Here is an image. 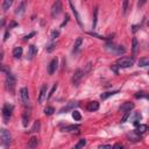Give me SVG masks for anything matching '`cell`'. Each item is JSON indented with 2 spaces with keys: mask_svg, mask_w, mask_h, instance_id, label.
I'll list each match as a JSON object with an SVG mask.
<instances>
[{
  "mask_svg": "<svg viewBox=\"0 0 149 149\" xmlns=\"http://www.w3.org/2000/svg\"><path fill=\"white\" fill-rule=\"evenodd\" d=\"M106 50L112 53V54H115V55H121V54L126 53V49L122 45H115L113 43H107L106 44Z\"/></svg>",
  "mask_w": 149,
  "mask_h": 149,
  "instance_id": "1",
  "label": "cell"
},
{
  "mask_svg": "<svg viewBox=\"0 0 149 149\" xmlns=\"http://www.w3.org/2000/svg\"><path fill=\"white\" fill-rule=\"evenodd\" d=\"M134 57H121L117 61V65L119 68H129L134 64Z\"/></svg>",
  "mask_w": 149,
  "mask_h": 149,
  "instance_id": "2",
  "label": "cell"
},
{
  "mask_svg": "<svg viewBox=\"0 0 149 149\" xmlns=\"http://www.w3.org/2000/svg\"><path fill=\"white\" fill-rule=\"evenodd\" d=\"M13 105H9V104H5L3 106V118H4V121L5 122H8L11 117H12V113H13Z\"/></svg>",
  "mask_w": 149,
  "mask_h": 149,
  "instance_id": "3",
  "label": "cell"
},
{
  "mask_svg": "<svg viewBox=\"0 0 149 149\" xmlns=\"http://www.w3.org/2000/svg\"><path fill=\"white\" fill-rule=\"evenodd\" d=\"M0 139H1V146L6 147V146L11 144V134L7 129L3 128L0 131Z\"/></svg>",
  "mask_w": 149,
  "mask_h": 149,
  "instance_id": "4",
  "label": "cell"
},
{
  "mask_svg": "<svg viewBox=\"0 0 149 149\" xmlns=\"http://www.w3.org/2000/svg\"><path fill=\"white\" fill-rule=\"evenodd\" d=\"M6 88L9 92L13 93L14 92V88H15V78L12 76L9 72H7V77H6Z\"/></svg>",
  "mask_w": 149,
  "mask_h": 149,
  "instance_id": "5",
  "label": "cell"
},
{
  "mask_svg": "<svg viewBox=\"0 0 149 149\" xmlns=\"http://www.w3.org/2000/svg\"><path fill=\"white\" fill-rule=\"evenodd\" d=\"M62 9H63V6H62V3L59 1V0H57V1L54 3L53 7H51V16L53 18H56L59 15V13L62 12Z\"/></svg>",
  "mask_w": 149,
  "mask_h": 149,
  "instance_id": "6",
  "label": "cell"
},
{
  "mask_svg": "<svg viewBox=\"0 0 149 149\" xmlns=\"http://www.w3.org/2000/svg\"><path fill=\"white\" fill-rule=\"evenodd\" d=\"M19 96H20V100L22 104L27 105L29 103V93H28V89L27 88H22L19 92Z\"/></svg>",
  "mask_w": 149,
  "mask_h": 149,
  "instance_id": "7",
  "label": "cell"
},
{
  "mask_svg": "<svg viewBox=\"0 0 149 149\" xmlns=\"http://www.w3.org/2000/svg\"><path fill=\"white\" fill-rule=\"evenodd\" d=\"M47 92H48V85L44 84L42 85V88L40 90V94H39V104H43L44 100H47Z\"/></svg>",
  "mask_w": 149,
  "mask_h": 149,
  "instance_id": "8",
  "label": "cell"
},
{
  "mask_svg": "<svg viewBox=\"0 0 149 149\" xmlns=\"http://www.w3.org/2000/svg\"><path fill=\"white\" fill-rule=\"evenodd\" d=\"M84 71L82 70V69H77L76 71H74V74H73V77H72V83H73V85H78V83H79V80L83 78V76H84Z\"/></svg>",
  "mask_w": 149,
  "mask_h": 149,
  "instance_id": "9",
  "label": "cell"
},
{
  "mask_svg": "<svg viewBox=\"0 0 149 149\" xmlns=\"http://www.w3.org/2000/svg\"><path fill=\"white\" fill-rule=\"evenodd\" d=\"M57 67H58V58L55 57V58L51 59L50 63H49V67H48V73H49V74H54V72L56 71Z\"/></svg>",
  "mask_w": 149,
  "mask_h": 149,
  "instance_id": "10",
  "label": "cell"
},
{
  "mask_svg": "<svg viewBox=\"0 0 149 149\" xmlns=\"http://www.w3.org/2000/svg\"><path fill=\"white\" fill-rule=\"evenodd\" d=\"M69 4H70V7H71V9H72V13H73L74 18H76V21H77V23L79 24L80 27H83V22H82L80 15H79V13H78V11L76 9V7L73 6V4H72V0H69Z\"/></svg>",
  "mask_w": 149,
  "mask_h": 149,
  "instance_id": "11",
  "label": "cell"
},
{
  "mask_svg": "<svg viewBox=\"0 0 149 149\" xmlns=\"http://www.w3.org/2000/svg\"><path fill=\"white\" fill-rule=\"evenodd\" d=\"M26 6H27V1L26 0H22V1L20 3V5L18 6L16 11H15V14L16 15H22L24 13V11H26Z\"/></svg>",
  "mask_w": 149,
  "mask_h": 149,
  "instance_id": "12",
  "label": "cell"
},
{
  "mask_svg": "<svg viewBox=\"0 0 149 149\" xmlns=\"http://www.w3.org/2000/svg\"><path fill=\"white\" fill-rule=\"evenodd\" d=\"M76 106H78V103H77V102H70V103H69L67 106L62 107V108L59 109V113H67L68 111H70V109L74 108Z\"/></svg>",
  "mask_w": 149,
  "mask_h": 149,
  "instance_id": "13",
  "label": "cell"
},
{
  "mask_svg": "<svg viewBox=\"0 0 149 149\" xmlns=\"http://www.w3.org/2000/svg\"><path fill=\"white\" fill-rule=\"evenodd\" d=\"M37 54V48L35 47V45H29V48H28V59H33L34 57H35V55Z\"/></svg>",
  "mask_w": 149,
  "mask_h": 149,
  "instance_id": "14",
  "label": "cell"
},
{
  "mask_svg": "<svg viewBox=\"0 0 149 149\" xmlns=\"http://www.w3.org/2000/svg\"><path fill=\"white\" fill-rule=\"evenodd\" d=\"M99 109V103L98 102H90L88 104V111L89 112H96Z\"/></svg>",
  "mask_w": 149,
  "mask_h": 149,
  "instance_id": "15",
  "label": "cell"
},
{
  "mask_svg": "<svg viewBox=\"0 0 149 149\" xmlns=\"http://www.w3.org/2000/svg\"><path fill=\"white\" fill-rule=\"evenodd\" d=\"M134 108V104L133 103H125L121 107H120V111L121 112H128V111H132Z\"/></svg>",
  "mask_w": 149,
  "mask_h": 149,
  "instance_id": "16",
  "label": "cell"
},
{
  "mask_svg": "<svg viewBox=\"0 0 149 149\" xmlns=\"http://www.w3.org/2000/svg\"><path fill=\"white\" fill-rule=\"evenodd\" d=\"M82 44H83V39L82 37H78V39L76 40V42H74V44H73V53H77L79 49H80V47H82Z\"/></svg>",
  "mask_w": 149,
  "mask_h": 149,
  "instance_id": "17",
  "label": "cell"
},
{
  "mask_svg": "<svg viewBox=\"0 0 149 149\" xmlns=\"http://www.w3.org/2000/svg\"><path fill=\"white\" fill-rule=\"evenodd\" d=\"M13 3H14V0H4V1H3V11L7 12L12 7Z\"/></svg>",
  "mask_w": 149,
  "mask_h": 149,
  "instance_id": "18",
  "label": "cell"
},
{
  "mask_svg": "<svg viewBox=\"0 0 149 149\" xmlns=\"http://www.w3.org/2000/svg\"><path fill=\"white\" fill-rule=\"evenodd\" d=\"M22 53H23V50H22L21 47H15L13 49V53H12V54H13L14 58H20L22 56Z\"/></svg>",
  "mask_w": 149,
  "mask_h": 149,
  "instance_id": "19",
  "label": "cell"
},
{
  "mask_svg": "<svg viewBox=\"0 0 149 149\" xmlns=\"http://www.w3.org/2000/svg\"><path fill=\"white\" fill-rule=\"evenodd\" d=\"M40 128H41V122H40V120H36L35 122H34V125H33V127L30 128V133H36V132H39L40 131Z\"/></svg>",
  "mask_w": 149,
  "mask_h": 149,
  "instance_id": "20",
  "label": "cell"
},
{
  "mask_svg": "<svg viewBox=\"0 0 149 149\" xmlns=\"http://www.w3.org/2000/svg\"><path fill=\"white\" fill-rule=\"evenodd\" d=\"M138 48H139L138 40H136L135 37H133V40H132V51H133V55L138 54Z\"/></svg>",
  "mask_w": 149,
  "mask_h": 149,
  "instance_id": "21",
  "label": "cell"
},
{
  "mask_svg": "<svg viewBox=\"0 0 149 149\" xmlns=\"http://www.w3.org/2000/svg\"><path fill=\"white\" fill-rule=\"evenodd\" d=\"M37 144H39V139L33 136V138H30V140L28 142V148H35V147H37Z\"/></svg>",
  "mask_w": 149,
  "mask_h": 149,
  "instance_id": "22",
  "label": "cell"
},
{
  "mask_svg": "<svg viewBox=\"0 0 149 149\" xmlns=\"http://www.w3.org/2000/svg\"><path fill=\"white\" fill-rule=\"evenodd\" d=\"M78 129H79V126H78V125H71V126L64 127L62 131H63V132H74V131H76V132H79Z\"/></svg>",
  "mask_w": 149,
  "mask_h": 149,
  "instance_id": "23",
  "label": "cell"
},
{
  "mask_svg": "<svg viewBox=\"0 0 149 149\" xmlns=\"http://www.w3.org/2000/svg\"><path fill=\"white\" fill-rule=\"evenodd\" d=\"M127 136H128V138H129L132 141H134V142H136V141H139V140H140L139 133H136V131H135V132H133V133H131V134H128ZM131 140H129V141H131Z\"/></svg>",
  "mask_w": 149,
  "mask_h": 149,
  "instance_id": "24",
  "label": "cell"
},
{
  "mask_svg": "<svg viewBox=\"0 0 149 149\" xmlns=\"http://www.w3.org/2000/svg\"><path fill=\"white\" fill-rule=\"evenodd\" d=\"M119 91H109V92H105V93H103L102 96H100V98L103 99V100H105V99H107V98H109V97H112V96H114V94H117Z\"/></svg>",
  "mask_w": 149,
  "mask_h": 149,
  "instance_id": "25",
  "label": "cell"
},
{
  "mask_svg": "<svg viewBox=\"0 0 149 149\" xmlns=\"http://www.w3.org/2000/svg\"><path fill=\"white\" fill-rule=\"evenodd\" d=\"M97 21H98V7H96L94 12H93V23H92L93 29H96V27H97Z\"/></svg>",
  "mask_w": 149,
  "mask_h": 149,
  "instance_id": "26",
  "label": "cell"
},
{
  "mask_svg": "<svg viewBox=\"0 0 149 149\" xmlns=\"http://www.w3.org/2000/svg\"><path fill=\"white\" fill-rule=\"evenodd\" d=\"M139 67H141V68L149 67V58H140L139 59Z\"/></svg>",
  "mask_w": 149,
  "mask_h": 149,
  "instance_id": "27",
  "label": "cell"
},
{
  "mask_svg": "<svg viewBox=\"0 0 149 149\" xmlns=\"http://www.w3.org/2000/svg\"><path fill=\"white\" fill-rule=\"evenodd\" d=\"M29 123V114L28 113H23V117H22V125L23 127H27Z\"/></svg>",
  "mask_w": 149,
  "mask_h": 149,
  "instance_id": "28",
  "label": "cell"
},
{
  "mask_svg": "<svg viewBox=\"0 0 149 149\" xmlns=\"http://www.w3.org/2000/svg\"><path fill=\"white\" fill-rule=\"evenodd\" d=\"M57 88H58V84H57V83H55V84H54V86H53V89L50 90V92L48 93V97H47V100H49V99H50V98L53 97V94L55 93V91L57 90Z\"/></svg>",
  "mask_w": 149,
  "mask_h": 149,
  "instance_id": "29",
  "label": "cell"
},
{
  "mask_svg": "<svg viewBox=\"0 0 149 149\" xmlns=\"http://www.w3.org/2000/svg\"><path fill=\"white\" fill-rule=\"evenodd\" d=\"M146 131H147V126H146V125H139V126H136V133L143 134Z\"/></svg>",
  "mask_w": 149,
  "mask_h": 149,
  "instance_id": "30",
  "label": "cell"
},
{
  "mask_svg": "<svg viewBox=\"0 0 149 149\" xmlns=\"http://www.w3.org/2000/svg\"><path fill=\"white\" fill-rule=\"evenodd\" d=\"M54 112H55V109H54V107H51V106H47V107L44 108V114H45V115H51V114H54Z\"/></svg>",
  "mask_w": 149,
  "mask_h": 149,
  "instance_id": "31",
  "label": "cell"
},
{
  "mask_svg": "<svg viewBox=\"0 0 149 149\" xmlns=\"http://www.w3.org/2000/svg\"><path fill=\"white\" fill-rule=\"evenodd\" d=\"M128 4H129V0H122V13L126 14V12L128 9Z\"/></svg>",
  "mask_w": 149,
  "mask_h": 149,
  "instance_id": "32",
  "label": "cell"
},
{
  "mask_svg": "<svg viewBox=\"0 0 149 149\" xmlns=\"http://www.w3.org/2000/svg\"><path fill=\"white\" fill-rule=\"evenodd\" d=\"M72 118L74 119V121H79L82 119V115H80V113L78 111H73L72 112Z\"/></svg>",
  "mask_w": 149,
  "mask_h": 149,
  "instance_id": "33",
  "label": "cell"
},
{
  "mask_svg": "<svg viewBox=\"0 0 149 149\" xmlns=\"http://www.w3.org/2000/svg\"><path fill=\"white\" fill-rule=\"evenodd\" d=\"M85 146H86V140H85V139H80V140L78 141V143L74 146V148L78 149V148H83V147H85Z\"/></svg>",
  "mask_w": 149,
  "mask_h": 149,
  "instance_id": "34",
  "label": "cell"
},
{
  "mask_svg": "<svg viewBox=\"0 0 149 149\" xmlns=\"http://www.w3.org/2000/svg\"><path fill=\"white\" fill-rule=\"evenodd\" d=\"M56 42H53V43H50V44H49L47 48H45V50H47V53H51L53 50H54V49L56 48Z\"/></svg>",
  "mask_w": 149,
  "mask_h": 149,
  "instance_id": "35",
  "label": "cell"
},
{
  "mask_svg": "<svg viewBox=\"0 0 149 149\" xmlns=\"http://www.w3.org/2000/svg\"><path fill=\"white\" fill-rule=\"evenodd\" d=\"M129 117H131V111L125 112V114H123V117H122V119H121V122H126Z\"/></svg>",
  "mask_w": 149,
  "mask_h": 149,
  "instance_id": "36",
  "label": "cell"
},
{
  "mask_svg": "<svg viewBox=\"0 0 149 149\" xmlns=\"http://www.w3.org/2000/svg\"><path fill=\"white\" fill-rule=\"evenodd\" d=\"M58 36H59V32H58V30H53V33H51V35H50V39H51V40H56Z\"/></svg>",
  "mask_w": 149,
  "mask_h": 149,
  "instance_id": "37",
  "label": "cell"
},
{
  "mask_svg": "<svg viewBox=\"0 0 149 149\" xmlns=\"http://www.w3.org/2000/svg\"><path fill=\"white\" fill-rule=\"evenodd\" d=\"M35 34H36V33H35V32H33V33H30V34H28V35H26V36H24V37H23V40H24V41H27V40H29V39H32V37H33V36H34Z\"/></svg>",
  "mask_w": 149,
  "mask_h": 149,
  "instance_id": "38",
  "label": "cell"
},
{
  "mask_svg": "<svg viewBox=\"0 0 149 149\" xmlns=\"http://www.w3.org/2000/svg\"><path fill=\"white\" fill-rule=\"evenodd\" d=\"M148 1V0H139V3H138V7H142Z\"/></svg>",
  "mask_w": 149,
  "mask_h": 149,
  "instance_id": "39",
  "label": "cell"
},
{
  "mask_svg": "<svg viewBox=\"0 0 149 149\" xmlns=\"http://www.w3.org/2000/svg\"><path fill=\"white\" fill-rule=\"evenodd\" d=\"M142 97H144V93H143V92H139V93H136V94H135V98H136V99L142 98Z\"/></svg>",
  "mask_w": 149,
  "mask_h": 149,
  "instance_id": "40",
  "label": "cell"
},
{
  "mask_svg": "<svg viewBox=\"0 0 149 149\" xmlns=\"http://www.w3.org/2000/svg\"><path fill=\"white\" fill-rule=\"evenodd\" d=\"M118 68H119V67L115 64V65H112V68H111V69H112V70H113V71H114L117 74H118Z\"/></svg>",
  "mask_w": 149,
  "mask_h": 149,
  "instance_id": "41",
  "label": "cell"
},
{
  "mask_svg": "<svg viewBox=\"0 0 149 149\" xmlns=\"http://www.w3.org/2000/svg\"><path fill=\"white\" fill-rule=\"evenodd\" d=\"M90 69H91V63H88V65H86V69H85V71H84V72H85V73H86V72H89V71H90Z\"/></svg>",
  "mask_w": 149,
  "mask_h": 149,
  "instance_id": "42",
  "label": "cell"
},
{
  "mask_svg": "<svg viewBox=\"0 0 149 149\" xmlns=\"http://www.w3.org/2000/svg\"><path fill=\"white\" fill-rule=\"evenodd\" d=\"M99 148H112L111 144H102V146H99Z\"/></svg>",
  "mask_w": 149,
  "mask_h": 149,
  "instance_id": "43",
  "label": "cell"
},
{
  "mask_svg": "<svg viewBox=\"0 0 149 149\" xmlns=\"http://www.w3.org/2000/svg\"><path fill=\"white\" fill-rule=\"evenodd\" d=\"M68 21H69V15H65V20H64V22H63V23H62V27H63V26H64V24H65Z\"/></svg>",
  "mask_w": 149,
  "mask_h": 149,
  "instance_id": "44",
  "label": "cell"
},
{
  "mask_svg": "<svg viewBox=\"0 0 149 149\" xmlns=\"http://www.w3.org/2000/svg\"><path fill=\"white\" fill-rule=\"evenodd\" d=\"M122 147H123V146H122L121 143H117V144L113 146V148H122Z\"/></svg>",
  "mask_w": 149,
  "mask_h": 149,
  "instance_id": "45",
  "label": "cell"
},
{
  "mask_svg": "<svg viewBox=\"0 0 149 149\" xmlns=\"http://www.w3.org/2000/svg\"><path fill=\"white\" fill-rule=\"evenodd\" d=\"M8 36H9V33H8V32H6V33H5V37H4V41H6V40L8 39Z\"/></svg>",
  "mask_w": 149,
  "mask_h": 149,
  "instance_id": "46",
  "label": "cell"
},
{
  "mask_svg": "<svg viewBox=\"0 0 149 149\" xmlns=\"http://www.w3.org/2000/svg\"><path fill=\"white\" fill-rule=\"evenodd\" d=\"M147 131H149V126H147Z\"/></svg>",
  "mask_w": 149,
  "mask_h": 149,
  "instance_id": "47",
  "label": "cell"
},
{
  "mask_svg": "<svg viewBox=\"0 0 149 149\" xmlns=\"http://www.w3.org/2000/svg\"><path fill=\"white\" fill-rule=\"evenodd\" d=\"M147 98H148V100H149V96H148V97H147Z\"/></svg>",
  "mask_w": 149,
  "mask_h": 149,
  "instance_id": "48",
  "label": "cell"
},
{
  "mask_svg": "<svg viewBox=\"0 0 149 149\" xmlns=\"http://www.w3.org/2000/svg\"><path fill=\"white\" fill-rule=\"evenodd\" d=\"M148 74H149V71H148Z\"/></svg>",
  "mask_w": 149,
  "mask_h": 149,
  "instance_id": "49",
  "label": "cell"
}]
</instances>
